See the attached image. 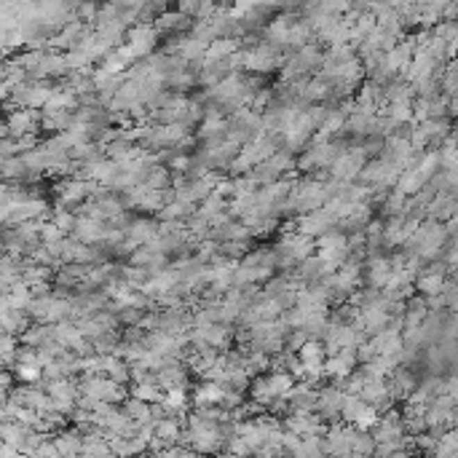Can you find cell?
Returning a JSON list of instances; mask_svg holds the SVG:
<instances>
[{
  "label": "cell",
  "instance_id": "obj_25",
  "mask_svg": "<svg viewBox=\"0 0 458 458\" xmlns=\"http://www.w3.org/2000/svg\"><path fill=\"white\" fill-rule=\"evenodd\" d=\"M311 38V24L309 22H300L295 19L293 27H290V38H287V46H306Z\"/></svg>",
  "mask_w": 458,
  "mask_h": 458
},
{
  "label": "cell",
  "instance_id": "obj_26",
  "mask_svg": "<svg viewBox=\"0 0 458 458\" xmlns=\"http://www.w3.org/2000/svg\"><path fill=\"white\" fill-rule=\"evenodd\" d=\"M185 402H188V397H185V386H177V389H169L164 394V400L161 404L166 407V413L172 416V413H177V410H183Z\"/></svg>",
  "mask_w": 458,
  "mask_h": 458
},
{
  "label": "cell",
  "instance_id": "obj_30",
  "mask_svg": "<svg viewBox=\"0 0 458 458\" xmlns=\"http://www.w3.org/2000/svg\"><path fill=\"white\" fill-rule=\"evenodd\" d=\"M51 220H54L56 225H59V228L65 231V234H73L75 220H78V218H75L73 212H67V209H65V206L59 204V206H56V212H54V218H51Z\"/></svg>",
  "mask_w": 458,
  "mask_h": 458
},
{
  "label": "cell",
  "instance_id": "obj_29",
  "mask_svg": "<svg viewBox=\"0 0 458 458\" xmlns=\"http://www.w3.org/2000/svg\"><path fill=\"white\" fill-rule=\"evenodd\" d=\"M17 378L24 384H38L43 378V367L40 365H22L17 362Z\"/></svg>",
  "mask_w": 458,
  "mask_h": 458
},
{
  "label": "cell",
  "instance_id": "obj_12",
  "mask_svg": "<svg viewBox=\"0 0 458 458\" xmlns=\"http://www.w3.org/2000/svg\"><path fill=\"white\" fill-rule=\"evenodd\" d=\"M156 381L161 384V389L164 391H169V389H177V386H185V381H188V375H185V367L177 362V359H172V362H166L158 373H156Z\"/></svg>",
  "mask_w": 458,
  "mask_h": 458
},
{
  "label": "cell",
  "instance_id": "obj_14",
  "mask_svg": "<svg viewBox=\"0 0 458 458\" xmlns=\"http://www.w3.org/2000/svg\"><path fill=\"white\" fill-rule=\"evenodd\" d=\"M370 343L375 348V357H378V354H400V351H402V338H400L397 330L375 332V338H373Z\"/></svg>",
  "mask_w": 458,
  "mask_h": 458
},
{
  "label": "cell",
  "instance_id": "obj_8",
  "mask_svg": "<svg viewBox=\"0 0 458 458\" xmlns=\"http://www.w3.org/2000/svg\"><path fill=\"white\" fill-rule=\"evenodd\" d=\"M332 225H335V218H332L325 206H319V209L306 212V215L297 220V231H303V234H309V236L319 238L322 234H327Z\"/></svg>",
  "mask_w": 458,
  "mask_h": 458
},
{
  "label": "cell",
  "instance_id": "obj_17",
  "mask_svg": "<svg viewBox=\"0 0 458 458\" xmlns=\"http://www.w3.org/2000/svg\"><path fill=\"white\" fill-rule=\"evenodd\" d=\"M153 426H156V437H158L161 442H169V445H172V442L183 440V426H180L177 418L164 416V418H158Z\"/></svg>",
  "mask_w": 458,
  "mask_h": 458
},
{
  "label": "cell",
  "instance_id": "obj_19",
  "mask_svg": "<svg viewBox=\"0 0 458 458\" xmlns=\"http://www.w3.org/2000/svg\"><path fill=\"white\" fill-rule=\"evenodd\" d=\"M158 234V225L156 222H150V220H137V222H131L126 228V236L131 238V241H137L140 247L142 244H147L150 238Z\"/></svg>",
  "mask_w": 458,
  "mask_h": 458
},
{
  "label": "cell",
  "instance_id": "obj_10",
  "mask_svg": "<svg viewBox=\"0 0 458 458\" xmlns=\"http://www.w3.org/2000/svg\"><path fill=\"white\" fill-rule=\"evenodd\" d=\"M108 231H111V228H105V222L94 220V218H89V215L78 218V220H75V228H73L75 238H78V241H86V244H94V241H105Z\"/></svg>",
  "mask_w": 458,
  "mask_h": 458
},
{
  "label": "cell",
  "instance_id": "obj_15",
  "mask_svg": "<svg viewBox=\"0 0 458 458\" xmlns=\"http://www.w3.org/2000/svg\"><path fill=\"white\" fill-rule=\"evenodd\" d=\"M164 389H161V384L158 381H150V378H145V381H134V386H131V397H140V400H145V402L156 404L164 400Z\"/></svg>",
  "mask_w": 458,
  "mask_h": 458
},
{
  "label": "cell",
  "instance_id": "obj_32",
  "mask_svg": "<svg viewBox=\"0 0 458 458\" xmlns=\"http://www.w3.org/2000/svg\"><path fill=\"white\" fill-rule=\"evenodd\" d=\"M418 287H421L423 293L437 295V293H442V287H445V284H442V276L440 274H426L421 281H418Z\"/></svg>",
  "mask_w": 458,
  "mask_h": 458
},
{
  "label": "cell",
  "instance_id": "obj_28",
  "mask_svg": "<svg viewBox=\"0 0 458 458\" xmlns=\"http://www.w3.org/2000/svg\"><path fill=\"white\" fill-rule=\"evenodd\" d=\"M183 24H188V14H183V11H177V14L166 11V14H161V17H158V22H156L158 33H169V30H174V27H183Z\"/></svg>",
  "mask_w": 458,
  "mask_h": 458
},
{
  "label": "cell",
  "instance_id": "obj_21",
  "mask_svg": "<svg viewBox=\"0 0 458 458\" xmlns=\"http://www.w3.org/2000/svg\"><path fill=\"white\" fill-rule=\"evenodd\" d=\"M293 17H279L268 24V40L271 43H287L290 38V27H293Z\"/></svg>",
  "mask_w": 458,
  "mask_h": 458
},
{
  "label": "cell",
  "instance_id": "obj_7",
  "mask_svg": "<svg viewBox=\"0 0 458 458\" xmlns=\"http://www.w3.org/2000/svg\"><path fill=\"white\" fill-rule=\"evenodd\" d=\"M281 65V56L276 54L274 46H260L252 51H244V70L250 73H268Z\"/></svg>",
  "mask_w": 458,
  "mask_h": 458
},
{
  "label": "cell",
  "instance_id": "obj_35",
  "mask_svg": "<svg viewBox=\"0 0 458 458\" xmlns=\"http://www.w3.org/2000/svg\"><path fill=\"white\" fill-rule=\"evenodd\" d=\"M97 14H99V11H94V3H83L81 11H78V17L83 19V22H86V19H97Z\"/></svg>",
  "mask_w": 458,
  "mask_h": 458
},
{
  "label": "cell",
  "instance_id": "obj_5",
  "mask_svg": "<svg viewBox=\"0 0 458 458\" xmlns=\"http://www.w3.org/2000/svg\"><path fill=\"white\" fill-rule=\"evenodd\" d=\"M343 147H335L330 142H313L309 153H303V158L297 161V169L303 172H313V169H330L332 158L341 153Z\"/></svg>",
  "mask_w": 458,
  "mask_h": 458
},
{
  "label": "cell",
  "instance_id": "obj_2",
  "mask_svg": "<svg viewBox=\"0 0 458 458\" xmlns=\"http://www.w3.org/2000/svg\"><path fill=\"white\" fill-rule=\"evenodd\" d=\"M81 394L94 397V400H105V402H124V384L113 381L105 373H94L81 381Z\"/></svg>",
  "mask_w": 458,
  "mask_h": 458
},
{
  "label": "cell",
  "instance_id": "obj_3",
  "mask_svg": "<svg viewBox=\"0 0 458 458\" xmlns=\"http://www.w3.org/2000/svg\"><path fill=\"white\" fill-rule=\"evenodd\" d=\"M365 158H367V147H348V150H341L330 164V174L332 180H354L359 177V172L365 169Z\"/></svg>",
  "mask_w": 458,
  "mask_h": 458
},
{
  "label": "cell",
  "instance_id": "obj_23",
  "mask_svg": "<svg viewBox=\"0 0 458 458\" xmlns=\"http://www.w3.org/2000/svg\"><path fill=\"white\" fill-rule=\"evenodd\" d=\"M56 448H59V456H75L83 450V440L75 434V432H67V434H59L54 437Z\"/></svg>",
  "mask_w": 458,
  "mask_h": 458
},
{
  "label": "cell",
  "instance_id": "obj_13",
  "mask_svg": "<svg viewBox=\"0 0 458 458\" xmlns=\"http://www.w3.org/2000/svg\"><path fill=\"white\" fill-rule=\"evenodd\" d=\"M222 394H225V384H220V381H206V378H204V384L196 386L193 400H196V404H220Z\"/></svg>",
  "mask_w": 458,
  "mask_h": 458
},
{
  "label": "cell",
  "instance_id": "obj_20",
  "mask_svg": "<svg viewBox=\"0 0 458 458\" xmlns=\"http://www.w3.org/2000/svg\"><path fill=\"white\" fill-rule=\"evenodd\" d=\"M225 209H228V202H225V196H222L220 190L215 188V190L204 199L202 206H199V215H204V218H209V220H212L215 215H220V212H225Z\"/></svg>",
  "mask_w": 458,
  "mask_h": 458
},
{
  "label": "cell",
  "instance_id": "obj_27",
  "mask_svg": "<svg viewBox=\"0 0 458 458\" xmlns=\"http://www.w3.org/2000/svg\"><path fill=\"white\" fill-rule=\"evenodd\" d=\"M145 183L150 185V188H156V190H166V188L172 185V174H169V169H164V166H150Z\"/></svg>",
  "mask_w": 458,
  "mask_h": 458
},
{
  "label": "cell",
  "instance_id": "obj_1",
  "mask_svg": "<svg viewBox=\"0 0 458 458\" xmlns=\"http://www.w3.org/2000/svg\"><path fill=\"white\" fill-rule=\"evenodd\" d=\"M30 316L40 322V325H51V322H62V319H70L73 311V300H65V297H54V295H35L33 303L27 306Z\"/></svg>",
  "mask_w": 458,
  "mask_h": 458
},
{
  "label": "cell",
  "instance_id": "obj_16",
  "mask_svg": "<svg viewBox=\"0 0 458 458\" xmlns=\"http://www.w3.org/2000/svg\"><path fill=\"white\" fill-rule=\"evenodd\" d=\"M236 51H238L236 38H218V40L209 43V49H206V56H204V59H209V62H220V59L234 56Z\"/></svg>",
  "mask_w": 458,
  "mask_h": 458
},
{
  "label": "cell",
  "instance_id": "obj_18",
  "mask_svg": "<svg viewBox=\"0 0 458 458\" xmlns=\"http://www.w3.org/2000/svg\"><path fill=\"white\" fill-rule=\"evenodd\" d=\"M391 263L386 260V257H373V263H370V268H367V279H370V284L373 287H386V281H389V276H391Z\"/></svg>",
  "mask_w": 458,
  "mask_h": 458
},
{
  "label": "cell",
  "instance_id": "obj_31",
  "mask_svg": "<svg viewBox=\"0 0 458 458\" xmlns=\"http://www.w3.org/2000/svg\"><path fill=\"white\" fill-rule=\"evenodd\" d=\"M410 389H413V378H410L407 373H397V375H394V386H391V394H394V397H407Z\"/></svg>",
  "mask_w": 458,
  "mask_h": 458
},
{
  "label": "cell",
  "instance_id": "obj_34",
  "mask_svg": "<svg viewBox=\"0 0 458 458\" xmlns=\"http://www.w3.org/2000/svg\"><path fill=\"white\" fill-rule=\"evenodd\" d=\"M35 458H43V456H59V448H56V442H40L35 448Z\"/></svg>",
  "mask_w": 458,
  "mask_h": 458
},
{
  "label": "cell",
  "instance_id": "obj_22",
  "mask_svg": "<svg viewBox=\"0 0 458 458\" xmlns=\"http://www.w3.org/2000/svg\"><path fill=\"white\" fill-rule=\"evenodd\" d=\"M193 212V202H183V199H172L169 204H164V209L158 212L164 220H180L185 215Z\"/></svg>",
  "mask_w": 458,
  "mask_h": 458
},
{
  "label": "cell",
  "instance_id": "obj_11",
  "mask_svg": "<svg viewBox=\"0 0 458 458\" xmlns=\"http://www.w3.org/2000/svg\"><path fill=\"white\" fill-rule=\"evenodd\" d=\"M156 35H158V27L156 24H140L129 33V46L137 56L150 54V49L156 46Z\"/></svg>",
  "mask_w": 458,
  "mask_h": 458
},
{
  "label": "cell",
  "instance_id": "obj_33",
  "mask_svg": "<svg viewBox=\"0 0 458 458\" xmlns=\"http://www.w3.org/2000/svg\"><path fill=\"white\" fill-rule=\"evenodd\" d=\"M17 341H14V332H6L3 335V359H6V365H11L14 359H17Z\"/></svg>",
  "mask_w": 458,
  "mask_h": 458
},
{
  "label": "cell",
  "instance_id": "obj_24",
  "mask_svg": "<svg viewBox=\"0 0 458 458\" xmlns=\"http://www.w3.org/2000/svg\"><path fill=\"white\" fill-rule=\"evenodd\" d=\"M327 94H332V83L327 78H313L309 81V86H306V99H313V102H322V99H327Z\"/></svg>",
  "mask_w": 458,
  "mask_h": 458
},
{
  "label": "cell",
  "instance_id": "obj_6",
  "mask_svg": "<svg viewBox=\"0 0 458 458\" xmlns=\"http://www.w3.org/2000/svg\"><path fill=\"white\" fill-rule=\"evenodd\" d=\"M38 124H43L40 113L35 108H19L8 115L6 121V137H22V134H33Z\"/></svg>",
  "mask_w": 458,
  "mask_h": 458
},
{
  "label": "cell",
  "instance_id": "obj_9",
  "mask_svg": "<svg viewBox=\"0 0 458 458\" xmlns=\"http://www.w3.org/2000/svg\"><path fill=\"white\" fill-rule=\"evenodd\" d=\"M359 359H357V354H354V348H343V351H338V354H332L330 359L325 362V373L332 375L335 381H346L348 375L354 373V365H357Z\"/></svg>",
  "mask_w": 458,
  "mask_h": 458
},
{
  "label": "cell",
  "instance_id": "obj_4",
  "mask_svg": "<svg viewBox=\"0 0 458 458\" xmlns=\"http://www.w3.org/2000/svg\"><path fill=\"white\" fill-rule=\"evenodd\" d=\"M313 250H316V241H313V236L303 234V231L284 234V236H281V241H279V252H281V255L295 257L297 263H303L306 257H311Z\"/></svg>",
  "mask_w": 458,
  "mask_h": 458
}]
</instances>
